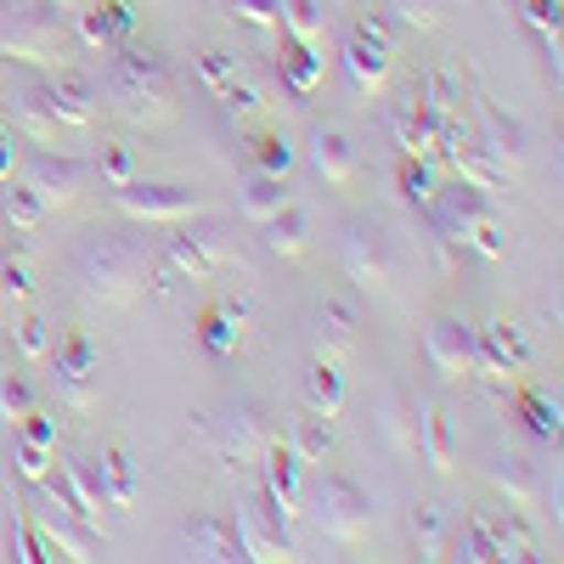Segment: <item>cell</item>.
<instances>
[{"mask_svg": "<svg viewBox=\"0 0 564 564\" xmlns=\"http://www.w3.org/2000/svg\"><path fill=\"white\" fill-rule=\"evenodd\" d=\"M0 186H7V193H0V215H7L18 231H40V220L52 215V209H45L23 181H0Z\"/></svg>", "mask_w": 564, "mask_h": 564, "instance_id": "8d00e7d4", "label": "cell"}, {"mask_svg": "<svg viewBox=\"0 0 564 564\" xmlns=\"http://www.w3.org/2000/svg\"><path fill=\"white\" fill-rule=\"evenodd\" d=\"M384 12H395L401 29H417V34H430L446 23V0H384Z\"/></svg>", "mask_w": 564, "mask_h": 564, "instance_id": "f35d334b", "label": "cell"}, {"mask_svg": "<svg viewBox=\"0 0 564 564\" xmlns=\"http://www.w3.org/2000/svg\"><path fill=\"white\" fill-rule=\"evenodd\" d=\"M238 79V57L231 52H220V45H209V52L198 57V85L209 90V97H220V90Z\"/></svg>", "mask_w": 564, "mask_h": 564, "instance_id": "ee69618b", "label": "cell"}, {"mask_svg": "<svg viewBox=\"0 0 564 564\" xmlns=\"http://www.w3.org/2000/svg\"><path fill=\"white\" fill-rule=\"evenodd\" d=\"M468 243H475L486 260H502L508 254V231L497 226V215H480L475 226H468Z\"/></svg>", "mask_w": 564, "mask_h": 564, "instance_id": "f907efd6", "label": "cell"}, {"mask_svg": "<svg viewBox=\"0 0 564 564\" xmlns=\"http://www.w3.org/2000/svg\"><path fill=\"white\" fill-rule=\"evenodd\" d=\"M12 175H18V130L0 124V181H12Z\"/></svg>", "mask_w": 564, "mask_h": 564, "instance_id": "9f6ffc18", "label": "cell"}, {"mask_svg": "<svg viewBox=\"0 0 564 564\" xmlns=\"http://www.w3.org/2000/svg\"><path fill=\"white\" fill-rule=\"evenodd\" d=\"M52 7H57V12H74V7H85V0H52Z\"/></svg>", "mask_w": 564, "mask_h": 564, "instance_id": "6f0895ef", "label": "cell"}, {"mask_svg": "<svg viewBox=\"0 0 564 564\" xmlns=\"http://www.w3.org/2000/svg\"><path fill=\"white\" fill-rule=\"evenodd\" d=\"M231 531H238V553H243V558H260V564L294 558V520L276 508V497H271L265 486H254V491L238 502V513H231Z\"/></svg>", "mask_w": 564, "mask_h": 564, "instance_id": "8992f818", "label": "cell"}, {"mask_svg": "<svg viewBox=\"0 0 564 564\" xmlns=\"http://www.w3.org/2000/svg\"><path fill=\"white\" fill-rule=\"evenodd\" d=\"M52 361H57V384L68 395V406H90L97 401V345H90L85 334H68L63 345H52Z\"/></svg>", "mask_w": 564, "mask_h": 564, "instance_id": "d6986e66", "label": "cell"}, {"mask_svg": "<svg viewBox=\"0 0 564 564\" xmlns=\"http://www.w3.org/2000/svg\"><path fill=\"white\" fill-rule=\"evenodd\" d=\"M0 372H7V356H0Z\"/></svg>", "mask_w": 564, "mask_h": 564, "instance_id": "680465c9", "label": "cell"}, {"mask_svg": "<svg viewBox=\"0 0 564 564\" xmlns=\"http://www.w3.org/2000/svg\"><path fill=\"white\" fill-rule=\"evenodd\" d=\"M322 57H316V40H282V85L294 90V97H311L322 85Z\"/></svg>", "mask_w": 564, "mask_h": 564, "instance_id": "4316f807", "label": "cell"}, {"mask_svg": "<svg viewBox=\"0 0 564 564\" xmlns=\"http://www.w3.org/2000/svg\"><path fill=\"white\" fill-rule=\"evenodd\" d=\"M276 435H271V423H265V412L260 406H231L226 417H220V457L231 463V468H260V457H265V446H271Z\"/></svg>", "mask_w": 564, "mask_h": 564, "instance_id": "4fadbf2b", "label": "cell"}, {"mask_svg": "<svg viewBox=\"0 0 564 564\" xmlns=\"http://www.w3.org/2000/svg\"><path fill=\"white\" fill-rule=\"evenodd\" d=\"M74 34L52 0H0V63L23 68H63Z\"/></svg>", "mask_w": 564, "mask_h": 564, "instance_id": "3957f363", "label": "cell"}, {"mask_svg": "<svg viewBox=\"0 0 564 564\" xmlns=\"http://www.w3.org/2000/svg\"><path fill=\"white\" fill-rule=\"evenodd\" d=\"M198 334H204V345H209V356H238L243 350V311L238 305H209L204 311V322H198Z\"/></svg>", "mask_w": 564, "mask_h": 564, "instance_id": "f1b7e54d", "label": "cell"}, {"mask_svg": "<svg viewBox=\"0 0 564 564\" xmlns=\"http://www.w3.org/2000/svg\"><path fill=\"white\" fill-rule=\"evenodd\" d=\"M90 175H97V164H85V159H68V153H34L23 164V186L45 204V209H68L79 204V193L90 186Z\"/></svg>", "mask_w": 564, "mask_h": 564, "instance_id": "9c48e42d", "label": "cell"}, {"mask_svg": "<svg viewBox=\"0 0 564 564\" xmlns=\"http://www.w3.org/2000/svg\"><path fill=\"white\" fill-rule=\"evenodd\" d=\"M525 361H531V350H525L513 322H491L475 334V372L480 379H513V372H525Z\"/></svg>", "mask_w": 564, "mask_h": 564, "instance_id": "2e32d148", "label": "cell"}, {"mask_svg": "<svg viewBox=\"0 0 564 564\" xmlns=\"http://www.w3.org/2000/svg\"><path fill=\"white\" fill-rule=\"evenodd\" d=\"M305 153H311V170H316L327 186H350L356 170H361L356 141H350V130H339V124H316L311 141H305Z\"/></svg>", "mask_w": 564, "mask_h": 564, "instance_id": "ac0fdd59", "label": "cell"}, {"mask_svg": "<svg viewBox=\"0 0 564 564\" xmlns=\"http://www.w3.org/2000/svg\"><path fill=\"white\" fill-rule=\"evenodd\" d=\"M435 193H441V181H435V159H430V153L401 159V198H406L412 209H430V204H435Z\"/></svg>", "mask_w": 564, "mask_h": 564, "instance_id": "836d02e7", "label": "cell"}, {"mask_svg": "<svg viewBox=\"0 0 564 564\" xmlns=\"http://www.w3.org/2000/svg\"><path fill=\"white\" fill-rule=\"evenodd\" d=\"M153 249L135 231H102L74 254V294L85 311H124L153 276Z\"/></svg>", "mask_w": 564, "mask_h": 564, "instance_id": "7a4b0ae2", "label": "cell"}, {"mask_svg": "<svg viewBox=\"0 0 564 564\" xmlns=\"http://www.w3.org/2000/svg\"><path fill=\"white\" fill-rule=\"evenodd\" d=\"M7 108H12V130L34 148H57L63 141V124H57V108H52V85L45 74H29V79H12L7 90Z\"/></svg>", "mask_w": 564, "mask_h": 564, "instance_id": "8fae6325", "label": "cell"}, {"mask_svg": "<svg viewBox=\"0 0 564 564\" xmlns=\"http://www.w3.org/2000/svg\"><path fill=\"white\" fill-rule=\"evenodd\" d=\"M18 468H23V480H45V475H52V446L18 435Z\"/></svg>", "mask_w": 564, "mask_h": 564, "instance_id": "11a10c76", "label": "cell"}, {"mask_svg": "<svg viewBox=\"0 0 564 564\" xmlns=\"http://www.w3.org/2000/svg\"><path fill=\"white\" fill-rule=\"evenodd\" d=\"M339 265L345 276L356 282V289L367 294H384L390 282H395V243H390V231L379 220H345L339 226Z\"/></svg>", "mask_w": 564, "mask_h": 564, "instance_id": "52a82bcc", "label": "cell"}, {"mask_svg": "<svg viewBox=\"0 0 564 564\" xmlns=\"http://www.w3.org/2000/svg\"><path fill=\"white\" fill-rule=\"evenodd\" d=\"M294 452H300L305 463H322L327 452H334V423H327L322 412H311V417L300 423V435H294Z\"/></svg>", "mask_w": 564, "mask_h": 564, "instance_id": "7bdbcfd3", "label": "cell"}, {"mask_svg": "<svg viewBox=\"0 0 564 564\" xmlns=\"http://www.w3.org/2000/svg\"><path fill=\"white\" fill-rule=\"evenodd\" d=\"M480 520H486V531H491L497 558H542V553H536L531 525L520 520V508H508V513H480Z\"/></svg>", "mask_w": 564, "mask_h": 564, "instance_id": "83f0119b", "label": "cell"}, {"mask_svg": "<svg viewBox=\"0 0 564 564\" xmlns=\"http://www.w3.org/2000/svg\"><path fill=\"white\" fill-rule=\"evenodd\" d=\"M322 29H327V18L316 0H282V34L289 40H316Z\"/></svg>", "mask_w": 564, "mask_h": 564, "instance_id": "b9f144b4", "label": "cell"}, {"mask_svg": "<svg viewBox=\"0 0 564 564\" xmlns=\"http://www.w3.org/2000/svg\"><path fill=\"white\" fill-rule=\"evenodd\" d=\"M446 558H468V564H497V547H491V531L480 513H468L463 525H452L446 536Z\"/></svg>", "mask_w": 564, "mask_h": 564, "instance_id": "1f68e13d", "label": "cell"}, {"mask_svg": "<svg viewBox=\"0 0 564 564\" xmlns=\"http://www.w3.org/2000/svg\"><path fill=\"white\" fill-rule=\"evenodd\" d=\"M475 141H480V148L508 170V181L525 170V124H520V119H508L502 108H491V102L480 108V135H475Z\"/></svg>", "mask_w": 564, "mask_h": 564, "instance_id": "44dd1931", "label": "cell"}, {"mask_svg": "<svg viewBox=\"0 0 564 564\" xmlns=\"http://www.w3.org/2000/svg\"><path fill=\"white\" fill-rule=\"evenodd\" d=\"M12 339H18V356L23 361H45L52 356V327H45V316H34V311H23L18 322H12Z\"/></svg>", "mask_w": 564, "mask_h": 564, "instance_id": "74e56055", "label": "cell"}, {"mask_svg": "<svg viewBox=\"0 0 564 564\" xmlns=\"http://www.w3.org/2000/svg\"><path fill=\"white\" fill-rule=\"evenodd\" d=\"M0 294H12V300L34 294V265L23 254H0Z\"/></svg>", "mask_w": 564, "mask_h": 564, "instance_id": "681fc988", "label": "cell"}, {"mask_svg": "<svg viewBox=\"0 0 564 564\" xmlns=\"http://www.w3.org/2000/svg\"><path fill=\"white\" fill-rule=\"evenodd\" d=\"M311 508H316V525L327 542L339 547H361L372 536V497L350 480V475H316L311 480Z\"/></svg>", "mask_w": 564, "mask_h": 564, "instance_id": "5b68a950", "label": "cell"}, {"mask_svg": "<svg viewBox=\"0 0 564 564\" xmlns=\"http://www.w3.org/2000/svg\"><path fill=\"white\" fill-rule=\"evenodd\" d=\"M423 356L441 379H468L475 372V327L457 316H435L430 334H423Z\"/></svg>", "mask_w": 564, "mask_h": 564, "instance_id": "9a60e30c", "label": "cell"}, {"mask_svg": "<svg viewBox=\"0 0 564 564\" xmlns=\"http://www.w3.org/2000/svg\"><path fill=\"white\" fill-rule=\"evenodd\" d=\"M345 79H350V90L361 102H372V97H384V85H390V68H395V45L390 40H379V34H361V29H350V40H345Z\"/></svg>", "mask_w": 564, "mask_h": 564, "instance_id": "7c38bea8", "label": "cell"}, {"mask_svg": "<svg viewBox=\"0 0 564 564\" xmlns=\"http://www.w3.org/2000/svg\"><path fill=\"white\" fill-rule=\"evenodd\" d=\"M305 401H311V412H322V417H339V412H345V372H339V361L322 356V361L311 367Z\"/></svg>", "mask_w": 564, "mask_h": 564, "instance_id": "4dcf8cb0", "label": "cell"}, {"mask_svg": "<svg viewBox=\"0 0 564 564\" xmlns=\"http://www.w3.org/2000/svg\"><path fill=\"white\" fill-rule=\"evenodd\" d=\"M265 249L271 254H282V260H300L305 249H311V209L305 204H282L271 220H265Z\"/></svg>", "mask_w": 564, "mask_h": 564, "instance_id": "d4e9b609", "label": "cell"}, {"mask_svg": "<svg viewBox=\"0 0 564 564\" xmlns=\"http://www.w3.org/2000/svg\"><path fill=\"white\" fill-rule=\"evenodd\" d=\"M97 12H102L113 45H119V40H135V12H130V0H97Z\"/></svg>", "mask_w": 564, "mask_h": 564, "instance_id": "db71d44e", "label": "cell"}, {"mask_svg": "<svg viewBox=\"0 0 564 564\" xmlns=\"http://www.w3.org/2000/svg\"><path fill=\"white\" fill-rule=\"evenodd\" d=\"M186 553H193V558H209V564L243 558V553H238V531H231L226 513H198V520L186 525Z\"/></svg>", "mask_w": 564, "mask_h": 564, "instance_id": "603a6c76", "label": "cell"}, {"mask_svg": "<svg viewBox=\"0 0 564 564\" xmlns=\"http://www.w3.org/2000/svg\"><path fill=\"white\" fill-rule=\"evenodd\" d=\"M29 520H34V531H40V542H45L52 558H97V531L79 525L74 513H63L52 497H40L29 508Z\"/></svg>", "mask_w": 564, "mask_h": 564, "instance_id": "5bb4252c", "label": "cell"}, {"mask_svg": "<svg viewBox=\"0 0 564 564\" xmlns=\"http://www.w3.org/2000/svg\"><path fill=\"white\" fill-rule=\"evenodd\" d=\"M113 204L124 220H141V226H175V220H193L209 209L204 193L175 186V181H124V186H113Z\"/></svg>", "mask_w": 564, "mask_h": 564, "instance_id": "ba28073f", "label": "cell"}, {"mask_svg": "<svg viewBox=\"0 0 564 564\" xmlns=\"http://www.w3.org/2000/svg\"><path fill=\"white\" fill-rule=\"evenodd\" d=\"M417 417H423V406L417 401H384V435H390V446L401 452V457H417Z\"/></svg>", "mask_w": 564, "mask_h": 564, "instance_id": "e575fe53", "label": "cell"}, {"mask_svg": "<svg viewBox=\"0 0 564 564\" xmlns=\"http://www.w3.org/2000/svg\"><path fill=\"white\" fill-rule=\"evenodd\" d=\"M226 265H243V254H238V243H231L226 226H215V220H209V226H181V220H175V238H164V254L153 260V271H159L153 289L170 294L175 276L204 282V276H215V271H226Z\"/></svg>", "mask_w": 564, "mask_h": 564, "instance_id": "277c9868", "label": "cell"}, {"mask_svg": "<svg viewBox=\"0 0 564 564\" xmlns=\"http://www.w3.org/2000/svg\"><path fill=\"white\" fill-rule=\"evenodd\" d=\"M417 457L435 468V475H452L457 468V441H452V417L441 406H423L417 417Z\"/></svg>", "mask_w": 564, "mask_h": 564, "instance_id": "484cf974", "label": "cell"}, {"mask_svg": "<svg viewBox=\"0 0 564 564\" xmlns=\"http://www.w3.org/2000/svg\"><path fill=\"white\" fill-rule=\"evenodd\" d=\"M220 102H226V113H231V119H254V113L265 108V102H260V85H249V79H243V68H238V79H231V85L220 90Z\"/></svg>", "mask_w": 564, "mask_h": 564, "instance_id": "7dc6e473", "label": "cell"}, {"mask_svg": "<svg viewBox=\"0 0 564 564\" xmlns=\"http://www.w3.org/2000/svg\"><path fill=\"white\" fill-rule=\"evenodd\" d=\"M45 85H52V108H57V124L63 135H90L102 119V90H97V74L85 68H52L45 74Z\"/></svg>", "mask_w": 564, "mask_h": 564, "instance_id": "30bf717a", "label": "cell"}, {"mask_svg": "<svg viewBox=\"0 0 564 564\" xmlns=\"http://www.w3.org/2000/svg\"><path fill=\"white\" fill-rule=\"evenodd\" d=\"M260 486L276 497V508L289 513V520H300V502H305V457L294 446L271 441L265 457H260Z\"/></svg>", "mask_w": 564, "mask_h": 564, "instance_id": "e0dca14e", "label": "cell"}, {"mask_svg": "<svg viewBox=\"0 0 564 564\" xmlns=\"http://www.w3.org/2000/svg\"><path fill=\"white\" fill-rule=\"evenodd\" d=\"M97 175H102L108 186L135 181V153L124 148V141H102V153H97Z\"/></svg>", "mask_w": 564, "mask_h": 564, "instance_id": "bcb514c9", "label": "cell"}, {"mask_svg": "<svg viewBox=\"0 0 564 564\" xmlns=\"http://www.w3.org/2000/svg\"><path fill=\"white\" fill-rule=\"evenodd\" d=\"M446 536H452V520L435 508V502H417L412 508V542H417V558H446Z\"/></svg>", "mask_w": 564, "mask_h": 564, "instance_id": "d6a6232c", "label": "cell"}, {"mask_svg": "<svg viewBox=\"0 0 564 564\" xmlns=\"http://www.w3.org/2000/svg\"><path fill=\"white\" fill-rule=\"evenodd\" d=\"M525 23L542 34V45H547V63H553V74H558V23H564L558 0H525Z\"/></svg>", "mask_w": 564, "mask_h": 564, "instance_id": "60d3db41", "label": "cell"}, {"mask_svg": "<svg viewBox=\"0 0 564 564\" xmlns=\"http://www.w3.org/2000/svg\"><path fill=\"white\" fill-rule=\"evenodd\" d=\"M254 164H260V170H276V175H289L294 148H289L282 135H260V141H254Z\"/></svg>", "mask_w": 564, "mask_h": 564, "instance_id": "f5cc1de1", "label": "cell"}, {"mask_svg": "<svg viewBox=\"0 0 564 564\" xmlns=\"http://www.w3.org/2000/svg\"><path fill=\"white\" fill-rule=\"evenodd\" d=\"M282 204H289V175H276V170H249L243 181H238V215L243 220H254V226H265Z\"/></svg>", "mask_w": 564, "mask_h": 564, "instance_id": "7402d4cb", "label": "cell"}, {"mask_svg": "<svg viewBox=\"0 0 564 564\" xmlns=\"http://www.w3.org/2000/svg\"><path fill=\"white\" fill-rule=\"evenodd\" d=\"M491 486H497V497L508 502V508H536L542 502V480H536V468L525 463V457H491Z\"/></svg>", "mask_w": 564, "mask_h": 564, "instance_id": "cb8c5ba5", "label": "cell"}, {"mask_svg": "<svg viewBox=\"0 0 564 564\" xmlns=\"http://www.w3.org/2000/svg\"><path fill=\"white\" fill-rule=\"evenodd\" d=\"M12 558H23V564L52 558V553H45V542H40V531H34V520H29V508L12 513Z\"/></svg>", "mask_w": 564, "mask_h": 564, "instance_id": "c3c4849f", "label": "cell"}, {"mask_svg": "<svg viewBox=\"0 0 564 564\" xmlns=\"http://www.w3.org/2000/svg\"><path fill=\"white\" fill-rule=\"evenodd\" d=\"M390 135H395L401 159H412V153H430L435 130H430V119H423V108H417V90H412L406 102H395V108H390Z\"/></svg>", "mask_w": 564, "mask_h": 564, "instance_id": "f546056e", "label": "cell"}, {"mask_svg": "<svg viewBox=\"0 0 564 564\" xmlns=\"http://www.w3.org/2000/svg\"><path fill=\"white\" fill-rule=\"evenodd\" d=\"M29 412H34V390H29V379H18V372H0V417H7L12 430H18Z\"/></svg>", "mask_w": 564, "mask_h": 564, "instance_id": "f6af8a7d", "label": "cell"}, {"mask_svg": "<svg viewBox=\"0 0 564 564\" xmlns=\"http://www.w3.org/2000/svg\"><path fill=\"white\" fill-rule=\"evenodd\" d=\"M102 480H108V508H130L135 502V463L124 446L102 452Z\"/></svg>", "mask_w": 564, "mask_h": 564, "instance_id": "d590c367", "label": "cell"}, {"mask_svg": "<svg viewBox=\"0 0 564 564\" xmlns=\"http://www.w3.org/2000/svg\"><path fill=\"white\" fill-rule=\"evenodd\" d=\"M102 74H97V90H102V108L130 124V130H159L175 119V74L164 63V52L153 45H135V40H119L102 52Z\"/></svg>", "mask_w": 564, "mask_h": 564, "instance_id": "6da1fadb", "label": "cell"}, {"mask_svg": "<svg viewBox=\"0 0 564 564\" xmlns=\"http://www.w3.org/2000/svg\"><path fill=\"white\" fill-rule=\"evenodd\" d=\"M231 18H243L254 29H282V0H226Z\"/></svg>", "mask_w": 564, "mask_h": 564, "instance_id": "816d5d0a", "label": "cell"}, {"mask_svg": "<svg viewBox=\"0 0 564 564\" xmlns=\"http://www.w3.org/2000/svg\"><path fill=\"white\" fill-rule=\"evenodd\" d=\"M520 417L536 441H558V401H547L542 390H520Z\"/></svg>", "mask_w": 564, "mask_h": 564, "instance_id": "ab89813d", "label": "cell"}, {"mask_svg": "<svg viewBox=\"0 0 564 564\" xmlns=\"http://www.w3.org/2000/svg\"><path fill=\"white\" fill-rule=\"evenodd\" d=\"M311 339H316V350H322L327 361H345V356L356 350V339H361L356 305H350V300H322L316 316H311Z\"/></svg>", "mask_w": 564, "mask_h": 564, "instance_id": "ffe728a7", "label": "cell"}]
</instances>
